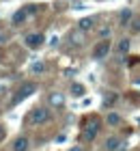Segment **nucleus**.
I'll return each mask as SVG.
<instances>
[{
    "label": "nucleus",
    "instance_id": "f257e3e1",
    "mask_svg": "<svg viewBox=\"0 0 140 151\" xmlns=\"http://www.w3.org/2000/svg\"><path fill=\"white\" fill-rule=\"evenodd\" d=\"M52 119V110L45 106H34L26 116V125H43Z\"/></svg>",
    "mask_w": 140,
    "mask_h": 151
},
{
    "label": "nucleus",
    "instance_id": "f03ea898",
    "mask_svg": "<svg viewBox=\"0 0 140 151\" xmlns=\"http://www.w3.org/2000/svg\"><path fill=\"white\" fill-rule=\"evenodd\" d=\"M97 134H99V119L84 123V127H82V140L84 142H93Z\"/></svg>",
    "mask_w": 140,
    "mask_h": 151
},
{
    "label": "nucleus",
    "instance_id": "7ed1b4c3",
    "mask_svg": "<svg viewBox=\"0 0 140 151\" xmlns=\"http://www.w3.org/2000/svg\"><path fill=\"white\" fill-rule=\"evenodd\" d=\"M34 91H37V84H34V82H24V84H22V86L17 88V93L13 95L11 104H13V106H15V104H19V101H22V99H26L28 95H32Z\"/></svg>",
    "mask_w": 140,
    "mask_h": 151
},
{
    "label": "nucleus",
    "instance_id": "20e7f679",
    "mask_svg": "<svg viewBox=\"0 0 140 151\" xmlns=\"http://www.w3.org/2000/svg\"><path fill=\"white\" fill-rule=\"evenodd\" d=\"M110 50H112V43H110L108 39H103V41H99V43L93 47V58H95V60H103V58H108Z\"/></svg>",
    "mask_w": 140,
    "mask_h": 151
},
{
    "label": "nucleus",
    "instance_id": "39448f33",
    "mask_svg": "<svg viewBox=\"0 0 140 151\" xmlns=\"http://www.w3.org/2000/svg\"><path fill=\"white\" fill-rule=\"evenodd\" d=\"M43 41H45V37L41 35V32H28V35L24 37V43H26V47H30V50L41 47V45H43Z\"/></svg>",
    "mask_w": 140,
    "mask_h": 151
},
{
    "label": "nucleus",
    "instance_id": "423d86ee",
    "mask_svg": "<svg viewBox=\"0 0 140 151\" xmlns=\"http://www.w3.org/2000/svg\"><path fill=\"white\" fill-rule=\"evenodd\" d=\"M123 149H125L123 138H118V136H108L106 138V151H123Z\"/></svg>",
    "mask_w": 140,
    "mask_h": 151
},
{
    "label": "nucleus",
    "instance_id": "0eeeda50",
    "mask_svg": "<svg viewBox=\"0 0 140 151\" xmlns=\"http://www.w3.org/2000/svg\"><path fill=\"white\" fill-rule=\"evenodd\" d=\"M47 104H50L52 108H62L65 106V95L58 93V91H52L50 95H47Z\"/></svg>",
    "mask_w": 140,
    "mask_h": 151
},
{
    "label": "nucleus",
    "instance_id": "6e6552de",
    "mask_svg": "<svg viewBox=\"0 0 140 151\" xmlns=\"http://www.w3.org/2000/svg\"><path fill=\"white\" fill-rule=\"evenodd\" d=\"M28 149H30L28 136H17V138L13 140V145H11V151H28Z\"/></svg>",
    "mask_w": 140,
    "mask_h": 151
},
{
    "label": "nucleus",
    "instance_id": "1a4fd4ad",
    "mask_svg": "<svg viewBox=\"0 0 140 151\" xmlns=\"http://www.w3.org/2000/svg\"><path fill=\"white\" fill-rule=\"evenodd\" d=\"M131 19H134V11L131 9H123L118 13V26H129Z\"/></svg>",
    "mask_w": 140,
    "mask_h": 151
},
{
    "label": "nucleus",
    "instance_id": "9d476101",
    "mask_svg": "<svg viewBox=\"0 0 140 151\" xmlns=\"http://www.w3.org/2000/svg\"><path fill=\"white\" fill-rule=\"evenodd\" d=\"M78 28H80L82 32L93 30V28H95V17H82L80 22H78Z\"/></svg>",
    "mask_w": 140,
    "mask_h": 151
},
{
    "label": "nucleus",
    "instance_id": "9b49d317",
    "mask_svg": "<svg viewBox=\"0 0 140 151\" xmlns=\"http://www.w3.org/2000/svg\"><path fill=\"white\" fill-rule=\"evenodd\" d=\"M129 50H131V41H129V37L118 39V43H116V52H118V54H127Z\"/></svg>",
    "mask_w": 140,
    "mask_h": 151
},
{
    "label": "nucleus",
    "instance_id": "f8f14e48",
    "mask_svg": "<svg viewBox=\"0 0 140 151\" xmlns=\"http://www.w3.org/2000/svg\"><path fill=\"white\" fill-rule=\"evenodd\" d=\"M26 17H28V9H19V11H15V13H13L11 24H13V26H19V24H22Z\"/></svg>",
    "mask_w": 140,
    "mask_h": 151
},
{
    "label": "nucleus",
    "instance_id": "ddd939ff",
    "mask_svg": "<svg viewBox=\"0 0 140 151\" xmlns=\"http://www.w3.org/2000/svg\"><path fill=\"white\" fill-rule=\"evenodd\" d=\"M106 123L110 127H116V125H121V123H123V119H121V114H116V112H108Z\"/></svg>",
    "mask_w": 140,
    "mask_h": 151
},
{
    "label": "nucleus",
    "instance_id": "4468645a",
    "mask_svg": "<svg viewBox=\"0 0 140 151\" xmlns=\"http://www.w3.org/2000/svg\"><path fill=\"white\" fill-rule=\"evenodd\" d=\"M71 95H73V97H82V95H84V84L73 82V84H71Z\"/></svg>",
    "mask_w": 140,
    "mask_h": 151
},
{
    "label": "nucleus",
    "instance_id": "2eb2a0df",
    "mask_svg": "<svg viewBox=\"0 0 140 151\" xmlns=\"http://www.w3.org/2000/svg\"><path fill=\"white\" fill-rule=\"evenodd\" d=\"M97 35L101 37V41H103V39H108V37L112 35V26H101V28L97 30Z\"/></svg>",
    "mask_w": 140,
    "mask_h": 151
},
{
    "label": "nucleus",
    "instance_id": "dca6fc26",
    "mask_svg": "<svg viewBox=\"0 0 140 151\" xmlns=\"http://www.w3.org/2000/svg\"><path fill=\"white\" fill-rule=\"evenodd\" d=\"M30 71H32V73H43V71H45V63H41V60H39V63H32Z\"/></svg>",
    "mask_w": 140,
    "mask_h": 151
},
{
    "label": "nucleus",
    "instance_id": "f3484780",
    "mask_svg": "<svg viewBox=\"0 0 140 151\" xmlns=\"http://www.w3.org/2000/svg\"><path fill=\"white\" fill-rule=\"evenodd\" d=\"M129 30H131V32H140V17H134V19H131Z\"/></svg>",
    "mask_w": 140,
    "mask_h": 151
},
{
    "label": "nucleus",
    "instance_id": "a211bd4d",
    "mask_svg": "<svg viewBox=\"0 0 140 151\" xmlns=\"http://www.w3.org/2000/svg\"><path fill=\"white\" fill-rule=\"evenodd\" d=\"M114 101H116V95H108V97H106V106L114 104Z\"/></svg>",
    "mask_w": 140,
    "mask_h": 151
},
{
    "label": "nucleus",
    "instance_id": "6ab92c4d",
    "mask_svg": "<svg viewBox=\"0 0 140 151\" xmlns=\"http://www.w3.org/2000/svg\"><path fill=\"white\" fill-rule=\"evenodd\" d=\"M4 136H6V127L0 123V140H4Z\"/></svg>",
    "mask_w": 140,
    "mask_h": 151
},
{
    "label": "nucleus",
    "instance_id": "aec40b11",
    "mask_svg": "<svg viewBox=\"0 0 140 151\" xmlns=\"http://www.w3.org/2000/svg\"><path fill=\"white\" fill-rule=\"evenodd\" d=\"M71 151H84V149H82V147H80V145H78V147H73V149H71Z\"/></svg>",
    "mask_w": 140,
    "mask_h": 151
}]
</instances>
